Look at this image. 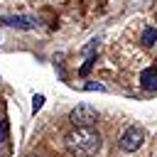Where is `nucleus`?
<instances>
[{
	"label": "nucleus",
	"instance_id": "11",
	"mask_svg": "<svg viewBox=\"0 0 157 157\" xmlns=\"http://www.w3.org/2000/svg\"><path fill=\"white\" fill-rule=\"evenodd\" d=\"M86 91H105V86H101V83H86Z\"/></svg>",
	"mask_w": 157,
	"mask_h": 157
},
{
	"label": "nucleus",
	"instance_id": "7",
	"mask_svg": "<svg viewBox=\"0 0 157 157\" xmlns=\"http://www.w3.org/2000/svg\"><path fill=\"white\" fill-rule=\"evenodd\" d=\"M7 140H10V123L0 120V145H5Z\"/></svg>",
	"mask_w": 157,
	"mask_h": 157
},
{
	"label": "nucleus",
	"instance_id": "9",
	"mask_svg": "<svg viewBox=\"0 0 157 157\" xmlns=\"http://www.w3.org/2000/svg\"><path fill=\"white\" fill-rule=\"evenodd\" d=\"M91 66H93V59H91V56H88V59H86V64H83V66H81V69H78V74H81V76H86V74H88V71H91Z\"/></svg>",
	"mask_w": 157,
	"mask_h": 157
},
{
	"label": "nucleus",
	"instance_id": "4",
	"mask_svg": "<svg viewBox=\"0 0 157 157\" xmlns=\"http://www.w3.org/2000/svg\"><path fill=\"white\" fill-rule=\"evenodd\" d=\"M0 25L17 27V29H37L39 27V20L34 15H5V17H0Z\"/></svg>",
	"mask_w": 157,
	"mask_h": 157
},
{
	"label": "nucleus",
	"instance_id": "3",
	"mask_svg": "<svg viewBox=\"0 0 157 157\" xmlns=\"http://www.w3.org/2000/svg\"><path fill=\"white\" fill-rule=\"evenodd\" d=\"M145 142V130L142 128H137V125H130L123 135H120V150L123 152H135V150H140V145Z\"/></svg>",
	"mask_w": 157,
	"mask_h": 157
},
{
	"label": "nucleus",
	"instance_id": "10",
	"mask_svg": "<svg viewBox=\"0 0 157 157\" xmlns=\"http://www.w3.org/2000/svg\"><path fill=\"white\" fill-rule=\"evenodd\" d=\"M93 49H98V39H91V42L86 44V49H83V54H91Z\"/></svg>",
	"mask_w": 157,
	"mask_h": 157
},
{
	"label": "nucleus",
	"instance_id": "6",
	"mask_svg": "<svg viewBox=\"0 0 157 157\" xmlns=\"http://www.w3.org/2000/svg\"><path fill=\"white\" fill-rule=\"evenodd\" d=\"M140 42H142L145 47H152V44L157 42V27H145V32H142Z\"/></svg>",
	"mask_w": 157,
	"mask_h": 157
},
{
	"label": "nucleus",
	"instance_id": "5",
	"mask_svg": "<svg viewBox=\"0 0 157 157\" xmlns=\"http://www.w3.org/2000/svg\"><path fill=\"white\" fill-rule=\"evenodd\" d=\"M140 86H142L145 91H155V88H157V66L142 69V74H140Z\"/></svg>",
	"mask_w": 157,
	"mask_h": 157
},
{
	"label": "nucleus",
	"instance_id": "1",
	"mask_svg": "<svg viewBox=\"0 0 157 157\" xmlns=\"http://www.w3.org/2000/svg\"><path fill=\"white\" fill-rule=\"evenodd\" d=\"M66 150L71 157H93L101 150V132L93 128H74L66 137Z\"/></svg>",
	"mask_w": 157,
	"mask_h": 157
},
{
	"label": "nucleus",
	"instance_id": "8",
	"mask_svg": "<svg viewBox=\"0 0 157 157\" xmlns=\"http://www.w3.org/2000/svg\"><path fill=\"white\" fill-rule=\"evenodd\" d=\"M42 105H44V96H42V93H37V96L32 98V113H37Z\"/></svg>",
	"mask_w": 157,
	"mask_h": 157
},
{
	"label": "nucleus",
	"instance_id": "12",
	"mask_svg": "<svg viewBox=\"0 0 157 157\" xmlns=\"http://www.w3.org/2000/svg\"><path fill=\"white\" fill-rule=\"evenodd\" d=\"M29 157H39V155H29Z\"/></svg>",
	"mask_w": 157,
	"mask_h": 157
},
{
	"label": "nucleus",
	"instance_id": "2",
	"mask_svg": "<svg viewBox=\"0 0 157 157\" xmlns=\"http://www.w3.org/2000/svg\"><path fill=\"white\" fill-rule=\"evenodd\" d=\"M69 120L74 123V128H93L96 120H98V113L93 105L88 103H78L71 113H69Z\"/></svg>",
	"mask_w": 157,
	"mask_h": 157
}]
</instances>
